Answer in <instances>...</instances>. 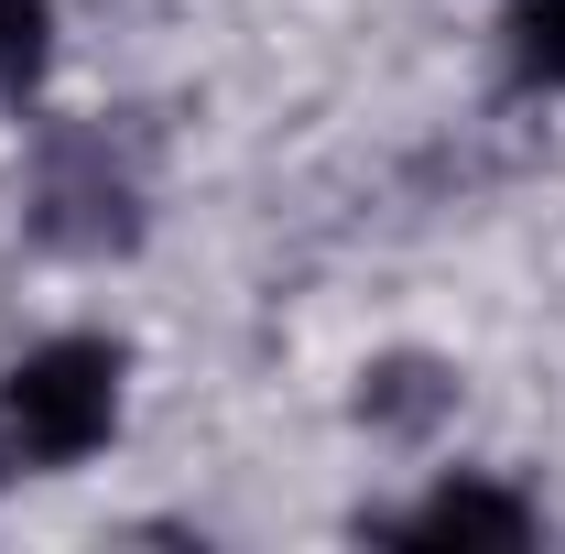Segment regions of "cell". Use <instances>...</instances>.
<instances>
[{"mask_svg":"<svg viewBox=\"0 0 565 554\" xmlns=\"http://www.w3.org/2000/svg\"><path fill=\"white\" fill-rule=\"evenodd\" d=\"M33 239H55V251H131L141 239V174L98 131L44 141V163H33Z\"/></svg>","mask_w":565,"mask_h":554,"instance_id":"7a4b0ae2","label":"cell"},{"mask_svg":"<svg viewBox=\"0 0 565 554\" xmlns=\"http://www.w3.org/2000/svg\"><path fill=\"white\" fill-rule=\"evenodd\" d=\"M446 414H457V370H435V359H370V370H359V424H370V435L414 446V435H435Z\"/></svg>","mask_w":565,"mask_h":554,"instance_id":"277c9868","label":"cell"},{"mask_svg":"<svg viewBox=\"0 0 565 554\" xmlns=\"http://www.w3.org/2000/svg\"><path fill=\"white\" fill-rule=\"evenodd\" d=\"M131 424V348L66 327V338H33L0 370V489H44L76 479L120 446Z\"/></svg>","mask_w":565,"mask_h":554,"instance_id":"6da1fadb","label":"cell"},{"mask_svg":"<svg viewBox=\"0 0 565 554\" xmlns=\"http://www.w3.org/2000/svg\"><path fill=\"white\" fill-rule=\"evenodd\" d=\"M381 533H392V544H424V554H511V544L544 533V511L511 479H490V468H446V479L424 489L414 511H392Z\"/></svg>","mask_w":565,"mask_h":554,"instance_id":"3957f363","label":"cell"},{"mask_svg":"<svg viewBox=\"0 0 565 554\" xmlns=\"http://www.w3.org/2000/svg\"><path fill=\"white\" fill-rule=\"evenodd\" d=\"M55 66V0H0V109H22Z\"/></svg>","mask_w":565,"mask_h":554,"instance_id":"8992f818","label":"cell"},{"mask_svg":"<svg viewBox=\"0 0 565 554\" xmlns=\"http://www.w3.org/2000/svg\"><path fill=\"white\" fill-rule=\"evenodd\" d=\"M500 76L522 98H565V0H500Z\"/></svg>","mask_w":565,"mask_h":554,"instance_id":"5b68a950","label":"cell"}]
</instances>
